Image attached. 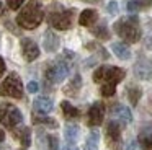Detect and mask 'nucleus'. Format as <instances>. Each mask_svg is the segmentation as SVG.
Instances as JSON below:
<instances>
[{"instance_id": "3", "label": "nucleus", "mask_w": 152, "mask_h": 150, "mask_svg": "<svg viewBox=\"0 0 152 150\" xmlns=\"http://www.w3.org/2000/svg\"><path fill=\"white\" fill-rule=\"evenodd\" d=\"M126 77V70L121 67H110L102 65L93 72V82L95 83H115L118 85Z\"/></svg>"}, {"instance_id": "7", "label": "nucleus", "mask_w": 152, "mask_h": 150, "mask_svg": "<svg viewBox=\"0 0 152 150\" xmlns=\"http://www.w3.org/2000/svg\"><path fill=\"white\" fill-rule=\"evenodd\" d=\"M70 74V64L66 60V57L57 59L53 64L48 67L46 70V78L51 82V83H61L64 82Z\"/></svg>"}, {"instance_id": "32", "label": "nucleus", "mask_w": 152, "mask_h": 150, "mask_svg": "<svg viewBox=\"0 0 152 150\" xmlns=\"http://www.w3.org/2000/svg\"><path fill=\"white\" fill-rule=\"evenodd\" d=\"M124 150H139V142H137V140H131Z\"/></svg>"}, {"instance_id": "2", "label": "nucleus", "mask_w": 152, "mask_h": 150, "mask_svg": "<svg viewBox=\"0 0 152 150\" xmlns=\"http://www.w3.org/2000/svg\"><path fill=\"white\" fill-rule=\"evenodd\" d=\"M113 29H115V33L123 39V41L129 42V44L137 42L142 36L141 26H139V18L136 15L124 16V18L118 20V21L113 25Z\"/></svg>"}, {"instance_id": "30", "label": "nucleus", "mask_w": 152, "mask_h": 150, "mask_svg": "<svg viewBox=\"0 0 152 150\" xmlns=\"http://www.w3.org/2000/svg\"><path fill=\"white\" fill-rule=\"evenodd\" d=\"M106 8H108V13H110V15H116V13H118V3L113 0V2L108 3V7H106Z\"/></svg>"}, {"instance_id": "20", "label": "nucleus", "mask_w": 152, "mask_h": 150, "mask_svg": "<svg viewBox=\"0 0 152 150\" xmlns=\"http://www.w3.org/2000/svg\"><path fill=\"white\" fill-rule=\"evenodd\" d=\"M80 87H82V77H80L79 74H75L72 77V80H70V83L64 88V93H67L69 96H75V95L79 93Z\"/></svg>"}, {"instance_id": "36", "label": "nucleus", "mask_w": 152, "mask_h": 150, "mask_svg": "<svg viewBox=\"0 0 152 150\" xmlns=\"http://www.w3.org/2000/svg\"><path fill=\"white\" fill-rule=\"evenodd\" d=\"M80 2H87V3H96L98 0H80Z\"/></svg>"}, {"instance_id": "11", "label": "nucleus", "mask_w": 152, "mask_h": 150, "mask_svg": "<svg viewBox=\"0 0 152 150\" xmlns=\"http://www.w3.org/2000/svg\"><path fill=\"white\" fill-rule=\"evenodd\" d=\"M121 140V126L116 121H110L106 124V143L111 147L118 145Z\"/></svg>"}, {"instance_id": "5", "label": "nucleus", "mask_w": 152, "mask_h": 150, "mask_svg": "<svg viewBox=\"0 0 152 150\" xmlns=\"http://www.w3.org/2000/svg\"><path fill=\"white\" fill-rule=\"evenodd\" d=\"M48 21L56 29H62V31L69 29L72 28V23H74V10H66V8H61V7H56L54 10H51Z\"/></svg>"}, {"instance_id": "27", "label": "nucleus", "mask_w": 152, "mask_h": 150, "mask_svg": "<svg viewBox=\"0 0 152 150\" xmlns=\"http://www.w3.org/2000/svg\"><path fill=\"white\" fill-rule=\"evenodd\" d=\"M100 93H102V96H113V95L116 93V85L115 83H103L102 88H100Z\"/></svg>"}, {"instance_id": "14", "label": "nucleus", "mask_w": 152, "mask_h": 150, "mask_svg": "<svg viewBox=\"0 0 152 150\" xmlns=\"http://www.w3.org/2000/svg\"><path fill=\"white\" fill-rule=\"evenodd\" d=\"M33 108H34V111H36V113H39V114H48V113H51V111H53L54 104H53V100H51V98H48V96H38L36 100L33 101Z\"/></svg>"}, {"instance_id": "31", "label": "nucleus", "mask_w": 152, "mask_h": 150, "mask_svg": "<svg viewBox=\"0 0 152 150\" xmlns=\"http://www.w3.org/2000/svg\"><path fill=\"white\" fill-rule=\"evenodd\" d=\"M26 90L30 91V93H36V91L39 90V83H38V82H30V83L26 85Z\"/></svg>"}, {"instance_id": "18", "label": "nucleus", "mask_w": 152, "mask_h": 150, "mask_svg": "<svg viewBox=\"0 0 152 150\" xmlns=\"http://www.w3.org/2000/svg\"><path fill=\"white\" fill-rule=\"evenodd\" d=\"M152 7V0H129L126 8L129 13H137L142 10H147Z\"/></svg>"}, {"instance_id": "12", "label": "nucleus", "mask_w": 152, "mask_h": 150, "mask_svg": "<svg viewBox=\"0 0 152 150\" xmlns=\"http://www.w3.org/2000/svg\"><path fill=\"white\" fill-rule=\"evenodd\" d=\"M111 116L123 124H129L132 121L131 109H129L128 106H124V104H115V106L111 108Z\"/></svg>"}, {"instance_id": "15", "label": "nucleus", "mask_w": 152, "mask_h": 150, "mask_svg": "<svg viewBox=\"0 0 152 150\" xmlns=\"http://www.w3.org/2000/svg\"><path fill=\"white\" fill-rule=\"evenodd\" d=\"M13 135L20 140V143L25 147V149H28V147L31 145V129H30V127H26V126L15 127V129H13Z\"/></svg>"}, {"instance_id": "19", "label": "nucleus", "mask_w": 152, "mask_h": 150, "mask_svg": "<svg viewBox=\"0 0 152 150\" xmlns=\"http://www.w3.org/2000/svg\"><path fill=\"white\" fill-rule=\"evenodd\" d=\"M111 51L115 52V55L121 60H128L131 57V51H129L126 42H113L111 44Z\"/></svg>"}, {"instance_id": "6", "label": "nucleus", "mask_w": 152, "mask_h": 150, "mask_svg": "<svg viewBox=\"0 0 152 150\" xmlns=\"http://www.w3.org/2000/svg\"><path fill=\"white\" fill-rule=\"evenodd\" d=\"M23 121V114L17 106L10 103H0V124L7 129H15Z\"/></svg>"}, {"instance_id": "33", "label": "nucleus", "mask_w": 152, "mask_h": 150, "mask_svg": "<svg viewBox=\"0 0 152 150\" xmlns=\"http://www.w3.org/2000/svg\"><path fill=\"white\" fill-rule=\"evenodd\" d=\"M5 74V60L2 57H0V77Z\"/></svg>"}, {"instance_id": "22", "label": "nucleus", "mask_w": 152, "mask_h": 150, "mask_svg": "<svg viewBox=\"0 0 152 150\" xmlns=\"http://www.w3.org/2000/svg\"><path fill=\"white\" fill-rule=\"evenodd\" d=\"M61 109H62L64 117H67V119H75V117L80 116V111L75 106H72L69 101H62L61 103Z\"/></svg>"}, {"instance_id": "17", "label": "nucleus", "mask_w": 152, "mask_h": 150, "mask_svg": "<svg viewBox=\"0 0 152 150\" xmlns=\"http://www.w3.org/2000/svg\"><path fill=\"white\" fill-rule=\"evenodd\" d=\"M137 142L142 150H152V126H147L141 130Z\"/></svg>"}, {"instance_id": "35", "label": "nucleus", "mask_w": 152, "mask_h": 150, "mask_svg": "<svg viewBox=\"0 0 152 150\" xmlns=\"http://www.w3.org/2000/svg\"><path fill=\"white\" fill-rule=\"evenodd\" d=\"M5 140V132H4V129L0 127V142H4Z\"/></svg>"}, {"instance_id": "1", "label": "nucleus", "mask_w": 152, "mask_h": 150, "mask_svg": "<svg viewBox=\"0 0 152 150\" xmlns=\"http://www.w3.org/2000/svg\"><path fill=\"white\" fill-rule=\"evenodd\" d=\"M44 18V10L39 0H30L25 5V8L18 13L17 23L25 29H34L41 25Z\"/></svg>"}, {"instance_id": "9", "label": "nucleus", "mask_w": 152, "mask_h": 150, "mask_svg": "<svg viewBox=\"0 0 152 150\" xmlns=\"http://www.w3.org/2000/svg\"><path fill=\"white\" fill-rule=\"evenodd\" d=\"M134 75L139 80H152V60L141 57L134 64Z\"/></svg>"}, {"instance_id": "34", "label": "nucleus", "mask_w": 152, "mask_h": 150, "mask_svg": "<svg viewBox=\"0 0 152 150\" xmlns=\"http://www.w3.org/2000/svg\"><path fill=\"white\" fill-rule=\"evenodd\" d=\"M62 150H79V149H77V147L75 145H72V143H67V145L66 147H64V149Z\"/></svg>"}, {"instance_id": "37", "label": "nucleus", "mask_w": 152, "mask_h": 150, "mask_svg": "<svg viewBox=\"0 0 152 150\" xmlns=\"http://www.w3.org/2000/svg\"><path fill=\"white\" fill-rule=\"evenodd\" d=\"M2 15H4V3L0 2V16H2Z\"/></svg>"}, {"instance_id": "24", "label": "nucleus", "mask_w": 152, "mask_h": 150, "mask_svg": "<svg viewBox=\"0 0 152 150\" xmlns=\"http://www.w3.org/2000/svg\"><path fill=\"white\" fill-rule=\"evenodd\" d=\"M141 96H142V90L139 87H136V85L128 87V100H129V103H131L132 106H136V104L139 103Z\"/></svg>"}, {"instance_id": "8", "label": "nucleus", "mask_w": 152, "mask_h": 150, "mask_svg": "<svg viewBox=\"0 0 152 150\" xmlns=\"http://www.w3.org/2000/svg\"><path fill=\"white\" fill-rule=\"evenodd\" d=\"M87 124L92 127L95 126H100L103 122V117H105V106H103L102 101H95V103L90 106L88 109V114H87Z\"/></svg>"}, {"instance_id": "4", "label": "nucleus", "mask_w": 152, "mask_h": 150, "mask_svg": "<svg viewBox=\"0 0 152 150\" xmlns=\"http://www.w3.org/2000/svg\"><path fill=\"white\" fill-rule=\"evenodd\" d=\"M0 96H10L15 100H20L23 96V83L20 75L15 72L7 75V78L0 83Z\"/></svg>"}, {"instance_id": "21", "label": "nucleus", "mask_w": 152, "mask_h": 150, "mask_svg": "<svg viewBox=\"0 0 152 150\" xmlns=\"http://www.w3.org/2000/svg\"><path fill=\"white\" fill-rule=\"evenodd\" d=\"M79 126L77 124H67L66 126V130H64V135H66V140L67 143H72V145H75V142L79 140Z\"/></svg>"}, {"instance_id": "25", "label": "nucleus", "mask_w": 152, "mask_h": 150, "mask_svg": "<svg viewBox=\"0 0 152 150\" xmlns=\"http://www.w3.org/2000/svg\"><path fill=\"white\" fill-rule=\"evenodd\" d=\"M33 122H34V124H44V126L53 127V129H56V127L59 126V124H57L54 119L46 117V116H41V114H34V116H33Z\"/></svg>"}, {"instance_id": "38", "label": "nucleus", "mask_w": 152, "mask_h": 150, "mask_svg": "<svg viewBox=\"0 0 152 150\" xmlns=\"http://www.w3.org/2000/svg\"><path fill=\"white\" fill-rule=\"evenodd\" d=\"M20 150H25V149H20Z\"/></svg>"}, {"instance_id": "29", "label": "nucleus", "mask_w": 152, "mask_h": 150, "mask_svg": "<svg viewBox=\"0 0 152 150\" xmlns=\"http://www.w3.org/2000/svg\"><path fill=\"white\" fill-rule=\"evenodd\" d=\"M48 147H49V150H57L59 142H57V139H56L54 135H49V137H48Z\"/></svg>"}, {"instance_id": "10", "label": "nucleus", "mask_w": 152, "mask_h": 150, "mask_svg": "<svg viewBox=\"0 0 152 150\" xmlns=\"http://www.w3.org/2000/svg\"><path fill=\"white\" fill-rule=\"evenodd\" d=\"M21 52L26 62H33L39 57V47L31 38H23L21 39Z\"/></svg>"}, {"instance_id": "39", "label": "nucleus", "mask_w": 152, "mask_h": 150, "mask_svg": "<svg viewBox=\"0 0 152 150\" xmlns=\"http://www.w3.org/2000/svg\"><path fill=\"white\" fill-rule=\"evenodd\" d=\"M121 150H123V149H121Z\"/></svg>"}, {"instance_id": "16", "label": "nucleus", "mask_w": 152, "mask_h": 150, "mask_svg": "<svg viewBox=\"0 0 152 150\" xmlns=\"http://www.w3.org/2000/svg\"><path fill=\"white\" fill-rule=\"evenodd\" d=\"M96 20H98V12H96V10H92V8H87L80 13L79 25L80 26H92V25H95Z\"/></svg>"}, {"instance_id": "13", "label": "nucleus", "mask_w": 152, "mask_h": 150, "mask_svg": "<svg viewBox=\"0 0 152 150\" xmlns=\"http://www.w3.org/2000/svg\"><path fill=\"white\" fill-rule=\"evenodd\" d=\"M59 36L53 31V29H48L44 33V38H43V46L48 52H56L59 49Z\"/></svg>"}, {"instance_id": "23", "label": "nucleus", "mask_w": 152, "mask_h": 150, "mask_svg": "<svg viewBox=\"0 0 152 150\" xmlns=\"http://www.w3.org/2000/svg\"><path fill=\"white\" fill-rule=\"evenodd\" d=\"M98 143H100L98 130H92V132L88 134V137H87V140H85L83 150H98Z\"/></svg>"}, {"instance_id": "28", "label": "nucleus", "mask_w": 152, "mask_h": 150, "mask_svg": "<svg viewBox=\"0 0 152 150\" xmlns=\"http://www.w3.org/2000/svg\"><path fill=\"white\" fill-rule=\"evenodd\" d=\"M25 3V0H7V5L10 10H18Z\"/></svg>"}, {"instance_id": "26", "label": "nucleus", "mask_w": 152, "mask_h": 150, "mask_svg": "<svg viewBox=\"0 0 152 150\" xmlns=\"http://www.w3.org/2000/svg\"><path fill=\"white\" fill-rule=\"evenodd\" d=\"M92 33L96 36L98 39H110V31H108V28H106V25L105 23H102V25H98V26H95V28L92 29Z\"/></svg>"}]
</instances>
